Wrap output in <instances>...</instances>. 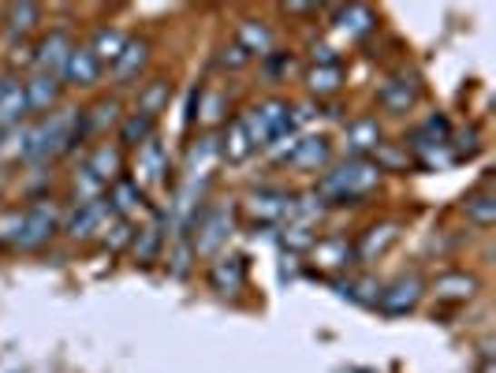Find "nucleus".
Wrapping results in <instances>:
<instances>
[{
	"mask_svg": "<svg viewBox=\"0 0 496 373\" xmlns=\"http://www.w3.org/2000/svg\"><path fill=\"white\" fill-rule=\"evenodd\" d=\"M26 113H30V105H26V86H19L15 79H0V131L15 127Z\"/></svg>",
	"mask_w": 496,
	"mask_h": 373,
	"instance_id": "5",
	"label": "nucleus"
},
{
	"mask_svg": "<svg viewBox=\"0 0 496 373\" xmlns=\"http://www.w3.org/2000/svg\"><path fill=\"white\" fill-rule=\"evenodd\" d=\"M467 217H471L474 224H492V221H496V201H492L489 194L471 198V201H467Z\"/></svg>",
	"mask_w": 496,
	"mask_h": 373,
	"instance_id": "26",
	"label": "nucleus"
},
{
	"mask_svg": "<svg viewBox=\"0 0 496 373\" xmlns=\"http://www.w3.org/2000/svg\"><path fill=\"white\" fill-rule=\"evenodd\" d=\"M8 26L12 30H34V26H38L42 23V8L38 5H12L8 8Z\"/></svg>",
	"mask_w": 496,
	"mask_h": 373,
	"instance_id": "24",
	"label": "nucleus"
},
{
	"mask_svg": "<svg viewBox=\"0 0 496 373\" xmlns=\"http://www.w3.org/2000/svg\"><path fill=\"white\" fill-rule=\"evenodd\" d=\"M104 213H109V201H101V198H94V201H83V206L75 210V217H71L67 231L75 235V240H90V235L101 228Z\"/></svg>",
	"mask_w": 496,
	"mask_h": 373,
	"instance_id": "7",
	"label": "nucleus"
},
{
	"mask_svg": "<svg viewBox=\"0 0 496 373\" xmlns=\"http://www.w3.org/2000/svg\"><path fill=\"white\" fill-rule=\"evenodd\" d=\"M56 101H60V83L53 75H38V79L26 83V105H30V113H49V109H56Z\"/></svg>",
	"mask_w": 496,
	"mask_h": 373,
	"instance_id": "9",
	"label": "nucleus"
},
{
	"mask_svg": "<svg viewBox=\"0 0 496 373\" xmlns=\"http://www.w3.org/2000/svg\"><path fill=\"white\" fill-rule=\"evenodd\" d=\"M113 201H116V210H120V213L134 210V206H138V191H134V183H116Z\"/></svg>",
	"mask_w": 496,
	"mask_h": 373,
	"instance_id": "29",
	"label": "nucleus"
},
{
	"mask_svg": "<svg viewBox=\"0 0 496 373\" xmlns=\"http://www.w3.org/2000/svg\"><path fill=\"white\" fill-rule=\"evenodd\" d=\"M228 228H232V221H228L224 210H221V213H209V221H205V235L198 240V250H202V254H213V250H217V243L228 235Z\"/></svg>",
	"mask_w": 496,
	"mask_h": 373,
	"instance_id": "17",
	"label": "nucleus"
},
{
	"mask_svg": "<svg viewBox=\"0 0 496 373\" xmlns=\"http://www.w3.org/2000/svg\"><path fill=\"white\" fill-rule=\"evenodd\" d=\"M86 172L101 183V180H113L116 172H120V150H109V146H101L94 157H90V168Z\"/></svg>",
	"mask_w": 496,
	"mask_h": 373,
	"instance_id": "18",
	"label": "nucleus"
},
{
	"mask_svg": "<svg viewBox=\"0 0 496 373\" xmlns=\"http://www.w3.org/2000/svg\"><path fill=\"white\" fill-rule=\"evenodd\" d=\"M142 161H146V180H157L164 172V153L157 142H146L142 146Z\"/></svg>",
	"mask_w": 496,
	"mask_h": 373,
	"instance_id": "28",
	"label": "nucleus"
},
{
	"mask_svg": "<svg viewBox=\"0 0 496 373\" xmlns=\"http://www.w3.org/2000/svg\"><path fill=\"white\" fill-rule=\"evenodd\" d=\"M75 113H56L49 116L45 123H38L34 131H26V142H23V157L34 161V164H42L56 153H64L71 146V139H75Z\"/></svg>",
	"mask_w": 496,
	"mask_h": 373,
	"instance_id": "1",
	"label": "nucleus"
},
{
	"mask_svg": "<svg viewBox=\"0 0 496 373\" xmlns=\"http://www.w3.org/2000/svg\"><path fill=\"white\" fill-rule=\"evenodd\" d=\"M150 134H154V116H131L127 123H124V131H120V139L127 142V146H146L150 142Z\"/></svg>",
	"mask_w": 496,
	"mask_h": 373,
	"instance_id": "20",
	"label": "nucleus"
},
{
	"mask_svg": "<svg viewBox=\"0 0 496 373\" xmlns=\"http://www.w3.org/2000/svg\"><path fill=\"white\" fill-rule=\"evenodd\" d=\"M347 142H351L354 153L377 150V146H381V127H377V120H359V123H351V127H347Z\"/></svg>",
	"mask_w": 496,
	"mask_h": 373,
	"instance_id": "15",
	"label": "nucleus"
},
{
	"mask_svg": "<svg viewBox=\"0 0 496 373\" xmlns=\"http://www.w3.org/2000/svg\"><path fill=\"white\" fill-rule=\"evenodd\" d=\"M146 60H150V45L146 42H127L120 60H116V79L127 86L131 79H138V72L146 67Z\"/></svg>",
	"mask_w": 496,
	"mask_h": 373,
	"instance_id": "11",
	"label": "nucleus"
},
{
	"mask_svg": "<svg viewBox=\"0 0 496 373\" xmlns=\"http://www.w3.org/2000/svg\"><path fill=\"white\" fill-rule=\"evenodd\" d=\"M329 157H332V150H329L325 139H303L295 146V153H292V164L303 168V172H313V168H325Z\"/></svg>",
	"mask_w": 496,
	"mask_h": 373,
	"instance_id": "10",
	"label": "nucleus"
},
{
	"mask_svg": "<svg viewBox=\"0 0 496 373\" xmlns=\"http://www.w3.org/2000/svg\"><path fill=\"white\" fill-rule=\"evenodd\" d=\"M124 45H127V38L120 30H97L94 34V45H90V53L97 56V64H104V60H120V53H124Z\"/></svg>",
	"mask_w": 496,
	"mask_h": 373,
	"instance_id": "16",
	"label": "nucleus"
},
{
	"mask_svg": "<svg viewBox=\"0 0 496 373\" xmlns=\"http://www.w3.org/2000/svg\"><path fill=\"white\" fill-rule=\"evenodd\" d=\"M381 180V164H370V161H347L340 164L336 172H329L322 180V194L332 198V201H359L366 198Z\"/></svg>",
	"mask_w": 496,
	"mask_h": 373,
	"instance_id": "2",
	"label": "nucleus"
},
{
	"mask_svg": "<svg viewBox=\"0 0 496 373\" xmlns=\"http://www.w3.org/2000/svg\"><path fill=\"white\" fill-rule=\"evenodd\" d=\"M437 291L444 299H471L478 291V280L474 277H441L437 280Z\"/></svg>",
	"mask_w": 496,
	"mask_h": 373,
	"instance_id": "23",
	"label": "nucleus"
},
{
	"mask_svg": "<svg viewBox=\"0 0 496 373\" xmlns=\"http://www.w3.org/2000/svg\"><path fill=\"white\" fill-rule=\"evenodd\" d=\"M243 280H246V269H243L239 258H221L217 265H213V288H217V291L232 295V291L243 288Z\"/></svg>",
	"mask_w": 496,
	"mask_h": 373,
	"instance_id": "12",
	"label": "nucleus"
},
{
	"mask_svg": "<svg viewBox=\"0 0 496 373\" xmlns=\"http://www.w3.org/2000/svg\"><path fill=\"white\" fill-rule=\"evenodd\" d=\"M157 240H161L157 228H146V231H142V243H138V258H142V261H150V258L157 254Z\"/></svg>",
	"mask_w": 496,
	"mask_h": 373,
	"instance_id": "30",
	"label": "nucleus"
},
{
	"mask_svg": "<svg viewBox=\"0 0 496 373\" xmlns=\"http://www.w3.org/2000/svg\"><path fill=\"white\" fill-rule=\"evenodd\" d=\"M396 240V228L392 224H384V228H373L370 235H366V243H362V258H373V250L381 254L388 243H392Z\"/></svg>",
	"mask_w": 496,
	"mask_h": 373,
	"instance_id": "27",
	"label": "nucleus"
},
{
	"mask_svg": "<svg viewBox=\"0 0 496 373\" xmlns=\"http://www.w3.org/2000/svg\"><path fill=\"white\" fill-rule=\"evenodd\" d=\"M340 30L351 34V38H362V34L373 30V12L370 8H347V12H340Z\"/></svg>",
	"mask_w": 496,
	"mask_h": 373,
	"instance_id": "19",
	"label": "nucleus"
},
{
	"mask_svg": "<svg viewBox=\"0 0 496 373\" xmlns=\"http://www.w3.org/2000/svg\"><path fill=\"white\" fill-rule=\"evenodd\" d=\"M414 86H407L403 79H392V83H384L381 86V93H377V101L388 109V113H407L411 105H414Z\"/></svg>",
	"mask_w": 496,
	"mask_h": 373,
	"instance_id": "14",
	"label": "nucleus"
},
{
	"mask_svg": "<svg viewBox=\"0 0 496 373\" xmlns=\"http://www.w3.org/2000/svg\"><path fill=\"white\" fill-rule=\"evenodd\" d=\"M56 228H60V221H56L53 206H34V210L19 213V228L12 235V243L19 250H38V247H45L53 240Z\"/></svg>",
	"mask_w": 496,
	"mask_h": 373,
	"instance_id": "3",
	"label": "nucleus"
},
{
	"mask_svg": "<svg viewBox=\"0 0 496 373\" xmlns=\"http://www.w3.org/2000/svg\"><path fill=\"white\" fill-rule=\"evenodd\" d=\"M164 101H168V83H154V86H146L138 93V113L142 116H157Z\"/></svg>",
	"mask_w": 496,
	"mask_h": 373,
	"instance_id": "22",
	"label": "nucleus"
},
{
	"mask_svg": "<svg viewBox=\"0 0 496 373\" xmlns=\"http://www.w3.org/2000/svg\"><path fill=\"white\" fill-rule=\"evenodd\" d=\"M64 79H67L71 86H94V83L101 79L97 56H94L90 49H71V56H67V64H64Z\"/></svg>",
	"mask_w": 496,
	"mask_h": 373,
	"instance_id": "6",
	"label": "nucleus"
},
{
	"mask_svg": "<svg viewBox=\"0 0 496 373\" xmlns=\"http://www.w3.org/2000/svg\"><path fill=\"white\" fill-rule=\"evenodd\" d=\"M71 49H75V45H71V38H67V34L64 30H53L49 34V38L38 45V56H34V60H38V67H42V75H64V64H67V56H71Z\"/></svg>",
	"mask_w": 496,
	"mask_h": 373,
	"instance_id": "4",
	"label": "nucleus"
},
{
	"mask_svg": "<svg viewBox=\"0 0 496 373\" xmlns=\"http://www.w3.org/2000/svg\"><path fill=\"white\" fill-rule=\"evenodd\" d=\"M246 153H251V139H246L243 120H235V123H232V134H228V146H224V157H228V161H243Z\"/></svg>",
	"mask_w": 496,
	"mask_h": 373,
	"instance_id": "25",
	"label": "nucleus"
},
{
	"mask_svg": "<svg viewBox=\"0 0 496 373\" xmlns=\"http://www.w3.org/2000/svg\"><path fill=\"white\" fill-rule=\"evenodd\" d=\"M340 83H343V72L336 64L332 67H313V72H310V90L313 93H336Z\"/></svg>",
	"mask_w": 496,
	"mask_h": 373,
	"instance_id": "21",
	"label": "nucleus"
},
{
	"mask_svg": "<svg viewBox=\"0 0 496 373\" xmlns=\"http://www.w3.org/2000/svg\"><path fill=\"white\" fill-rule=\"evenodd\" d=\"M239 49L258 53V56H269V53H273V34H269V26L246 19V23L239 26Z\"/></svg>",
	"mask_w": 496,
	"mask_h": 373,
	"instance_id": "13",
	"label": "nucleus"
},
{
	"mask_svg": "<svg viewBox=\"0 0 496 373\" xmlns=\"http://www.w3.org/2000/svg\"><path fill=\"white\" fill-rule=\"evenodd\" d=\"M418 295H422V284H418V277H400L388 291H381V307L384 310H392V314H403V310H411L414 302H418Z\"/></svg>",
	"mask_w": 496,
	"mask_h": 373,
	"instance_id": "8",
	"label": "nucleus"
}]
</instances>
